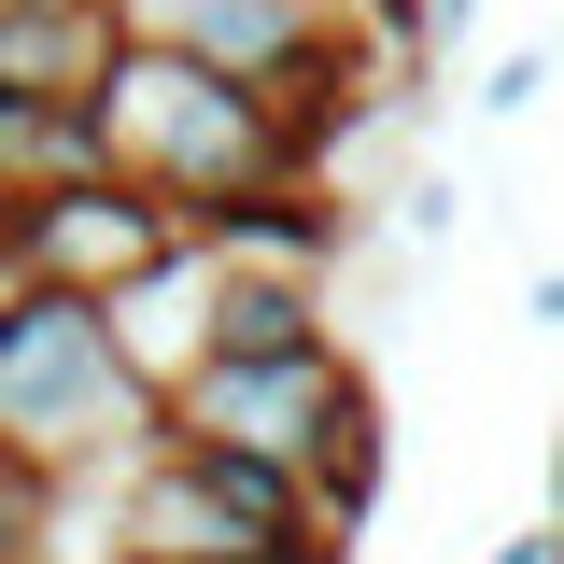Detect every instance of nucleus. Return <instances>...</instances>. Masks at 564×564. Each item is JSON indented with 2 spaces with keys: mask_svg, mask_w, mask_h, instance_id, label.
Masks as SVG:
<instances>
[{
  "mask_svg": "<svg viewBox=\"0 0 564 564\" xmlns=\"http://www.w3.org/2000/svg\"><path fill=\"white\" fill-rule=\"evenodd\" d=\"M522 311H536V325H551V339H564V254H551V269H536V296H522Z\"/></svg>",
  "mask_w": 564,
  "mask_h": 564,
  "instance_id": "15",
  "label": "nucleus"
},
{
  "mask_svg": "<svg viewBox=\"0 0 564 564\" xmlns=\"http://www.w3.org/2000/svg\"><path fill=\"white\" fill-rule=\"evenodd\" d=\"M480 564H564V522H508V536H494Z\"/></svg>",
  "mask_w": 564,
  "mask_h": 564,
  "instance_id": "14",
  "label": "nucleus"
},
{
  "mask_svg": "<svg viewBox=\"0 0 564 564\" xmlns=\"http://www.w3.org/2000/svg\"><path fill=\"white\" fill-rule=\"evenodd\" d=\"M282 339H325V282L212 269V339H198V352H282Z\"/></svg>",
  "mask_w": 564,
  "mask_h": 564,
  "instance_id": "9",
  "label": "nucleus"
},
{
  "mask_svg": "<svg viewBox=\"0 0 564 564\" xmlns=\"http://www.w3.org/2000/svg\"><path fill=\"white\" fill-rule=\"evenodd\" d=\"M155 437V381L113 339V296L70 282H0V452H29L43 480H113Z\"/></svg>",
  "mask_w": 564,
  "mask_h": 564,
  "instance_id": "1",
  "label": "nucleus"
},
{
  "mask_svg": "<svg viewBox=\"0 0 564 564\" xmlns=\"http://www.w3.org/2000/svg\"><path fill=\"white\" fill-rule=\"evenodd\" d=\"M311 536V480L269 452H212V437H141L113 466V551L141 564H240V551H296Z\"/></svg>",
  "mask_w": 564,
  "mask_h": 564,
  "instance_id": "3",
  "label": "nucleus"
},
{
  "mask_svg": "<svg viewBox=\"0 0 564 564\" xmlns=\"http://www.w3.org/2000/svg\"><path fill=\"white\" fill-rule=\"evenodd\" d=\"M85 170H113L99 155V99H0V212L57 198Z\"/></svg>",
  "mask_w": 564,
  "mask_h": 564,
  "instance_id": "7",
  "label": "nucleus"
},
{
  "mask_svg": "<svg viewBox=\"0 0 564 564\" xmlns=\"http://www.w3.org/2000/svg\"><path fill=\"white\" fill-rule=\"evenodd\" d=\"M184 254V212L128 184V170H85L57 198L0 212V282H70V296H128L141 269H170Z\"/></svg>",
  "mask_w": 564,
  "mask_h": 564,
  "instance_id": "5",
  "label": "nucleus"
},
{
  "mask_svg": "<svg viewBox=\"0 0 564 564\" xmlns=\"http://www.w3.org/2000/svg\"><path fill=\"white\" fill-rule=\"evenodd\" d=\"M551 522H564V437H551Z\"/></svg>",
  "mask_w": 564,
  "mask_h": 564,
  "instance_id": "16",
  "label": "nucleus"
},
{
  "mask_svg": "<svg viewBox=\"0 0 564 564\" xmlns=\"http://www.w3.org/2000/svg\"><path fill=\"white\" fill-rule=\"evenodd\" d=\"M43 536H57V480L29 452H0V564H43Z\"/></svg>",
  "mask_w": 564,
  "mask_h": 564,
  "instance_id": "11",
  "label": "nucleus"
},
{
  "mask_svg": "<svg viewBox=\"0 0 564 564\" xmlns=\"http://www.w3.org/2000/svg\"><path fill=\"white\" fill-rule=\"evenodd\" d=\"M367 395V367H352V339L325 325V339H282V352H198L170 395H155V423L170 437H212V452H269V466H296L311 480V452H325V423Z\"/></svg>",
  "mask_w": 564,
  "mask_h": 564,
  "instance_id": "4",
  "label": "nucleus"
},
{
  "mask_svg": "<svg viewBox=\"0 0 564 564\" xmlns=\"http://www.w3.org/2000/svg\"><path fill=\"white\" fill-rule=\"evenodd\" d=\"M494 0H423V57H452V43H480Z\"/></svg>",
  "mask_w": 564,
  "mask_h": 564,
  "instance_id": "13",
  "label": "nucleus"
},
{
  "mask_svg": "<svg viewBox=\"0 0 564 564\" xmlns=\"http://www.w3.org/2000/svg\"><path fill=\"white\" fill-rule=\"evenodd\" d=\"M551 85H564V43H494V57H480V99H466V113H480V128H522Z\"/></svg>",
  "mask_w": 564,
  "mask_h": 564,
  "instance_id": "10",
  "label": "nucleus"
},
{
  "mask_svg": "<svg viewBox=\"0 0 564 564\" xmlns=\"http://www.w3.org/2000/svg\"><path fill=\"white\" fill-rule=\"evenodd\" d=\"M381 480H395V437H381V381H367V395L325 423V452H311V536L352 551V536H367V508H381Z\"/></svg>",
  "mask_w": 564,
  "mask_h": 564,
  "instance_id": "8",
  "label": "nucleus"
},
{
  "mask_svg": "<svg viewBox=\"0 0 564 564\" xmlns=\"http://www.w3.org/2000/svg\"><path fill=\"white\" fill-rule=\"evenodd\" d=\"M395 226H410V254H437V240L466 226V184H452L437 155H410V198H395Z\"/></svg>",
  "mask_w": 564,
  "mask_h": 564,
  "instance_id": "12",
  "label": "nucleus"
},
{
  "mask_svg": "<svg viewBox=\"0 0 564 564\" xmlns=\"http://www.w3.org/2000/svg\"><path fill=\"white\" fill-rule=\"evenodd\" d=\"M212 269H269V282H325L352 254V212H339V184H254V198H226V212H198L184 226Z\"/></svg>",
  "mask_w": 564,
  "mask_h": 564,
  "instance_id": "6",
  "label": "nucleus"
},
{
  "mask_svg": "<svg viewBox=\"0 0 564 564\" xmlns=\"http://www.w3.org/2000/svg\"><path fill=\"white\" fill-rule=\"evenodd\" d=\"M99 155H113L128 184H155L184 226L226 212V198H254V184H311L282 99L226 85L212 57H170V43H128V57L99 70Z\"/></svg>",
  "mask_w": 564,
  "mask_h": 564,
  "instance_id": "2",
  "label": "nucleus"
}]
</instances>
